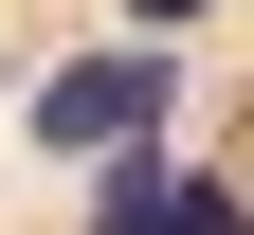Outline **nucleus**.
<instances>
[{
	"label": "nucleus",
	"mask_w": 254,
	"mask_h": 235,
	"mask_svg": "<svg viewBox=\"0 0 254 235\" xmlns=\"http://www.w3.org/2000/svg\"><path fill=\"white\" fill-rule=\"evenodd\" d=\"M164 127V54H73V73L37 91V145L55 163H109V145H145Z\"/></svg>",
	"instance_id": "f257e3e1"
},
{
	"label": "nucleus",
	"mask_w": 254,
	"mask_h": 235,
	"mask_svg": "<svg viewBox=\"0 0 254 235\" xmlns=\"http://www.w3.org/2000/svg\"><path fill=\"white\" fill-rule=\"evenodd\" d=\"M164 235H254V199L236 181H164Z\"/></svg>",
	"instance_id": "f03ea898"
},
{
	"label": "nucleus",
	"mask_w": 254,
	"mask_h": 235,
	"mask_svg": "<svg viewBox=\"0 0 254 235\" xmlns=\"http://www.w3.org/2000/svg\"><path fill=\"white\" fill-rule=\"evenodd\" d=\"M127 18H200V0H127Z\"/></svg>",
	"instance_id": "7ed1b4c3"
}]
</instances>
